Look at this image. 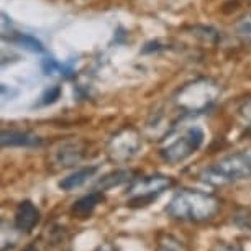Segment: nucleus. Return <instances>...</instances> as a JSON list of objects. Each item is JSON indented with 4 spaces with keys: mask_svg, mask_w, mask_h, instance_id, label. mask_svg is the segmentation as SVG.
Returning <instances> with one entry per match:
<instances>
[{
    "mask_svg": "<svg viewBox=\"0 0 251 251\" xmlns=\"http://www.w3.org/2000/svg\"><path fill=\"white\" fill-rule=\"evenodd\" d=\"M0 143L3 148H36L41 146V138L28 131L20 130H3L0 135Z\"/></svg>",
    "mask_w": 251,
    "mask_h": 251,
    "instance_id": "1a4fd4ad",
    "label": "nucleus"
},
{
    "mask_svg": "<svg viewBox=\"0 0 251 251\" xmlns=\"http://www.w3.org/2000/svg\"><path fill=\"white\" fill-rule=\"evenodd\" d=\"M201 181L210 186H226L251 179V156L246 153L228 154L199 174Z\"/></svg>",
    "mask_w": 251,
    "mask_h": 251,
    "instance_id": "7ed1b4c3",
    "label": "nucleus"
},
{
    "mask_svg": "<svg viewBox=\"0 0 251 251\" xmlns=\"http://www.w3.org/2000/svg\"><path fill=\"white\" fill-rule=\"evenodd\" d=\"M240 115L241 118H243L245 122H248L251 123V97L250 99H246V100L241 103V107H240Z\"/></svg>",
    "mask_w": 251,
    "mask_h": 251,
    "instance_id": "6ab92c4d",
    "label": "nucleus"
},
{
    "mask_svg": "<svg viewBox=\"0 0 251 251\" xmlns=\"http://www.w3.org/2000/svg\"><path fill=\"white\" fill-rule=\"evenodd\" d=\"M41 68H43V73H45L46 75H54V74L66 75V71H68V73L71 71V69L66 68V66L59 64V63H56V61H54V59H51V58L45 59V61H43V64H41Z\"/></svg>",
    "mask_w": 251,
    "mask_h": 251,
    "instance_id": "2eb2a0df",
    "label": "nucleus"
},
{
    "mask_svg": "<svg viewBox=\"0 0 251 251\" xmlns=\"http://www.w3.org/2000/svg\"><path fill=\"white\" fill-rule=\"evenodd\" d=\"M99 166H86V168H80V169H75L74 173H71L69 176L63 177L59 181V189L64 192H71L74 189H79L86 184L89 179L94 177L96 174L99 173Z\"/></svg>",
    "mask_w": 251,
    "mask_h": 251,
    "instance_id": "9b49d317",
    "label": "nucleus"
},
{
    "mask_svg": "<svg viewBox=\"0 0 251 251\" xmlns=\"http://www.w3.org/2000/svg\"><path fill=\"white\" fill-rule=\"evenodd\" d=\"M22 251H38V248H36V245H28Z\"/></svg>",
    "mask_w": 251,
    "mask_h": 251,
    "instance_id": "4be33fe9",
    "label": "nucleus"
},
{
    "mask_svg": "<svg viewBox=\"0 0 251 251\" xmlns=\"http://www.w3.org/2000/svg\"><path fill=\"white\" fill-rule=\"evenodd\" d=\"M203 140H205V133L201 126H189L179 136L171 140L168 145H164L159 154L169 164L182 163L201 150Z\"/></svg>",
    "mask_w": 251,
    "mask_h": 251,
    "instance_id": "20e7f679",
    "label": "nucleus"
},
{
    "mask_svg": "<svg viewBox=\"0 0 251 251\" xmlns=\"http://www.w3.org/2000/svg\"><path fill=\"white\" fill-rule=\"evenodd\" d=\"M59 96H61V87L59 86H53V87L46 89L45 94L41 96L40 103H41V105H48V103H53V102L58 100Z\"/></svg>",
    "mask_w": 251,
    "mask_h": 251,
    "instance_id": "f3484780",
    "label": "nucleus"
},
{
    "mask_svg": "<svg viewBox=\"0 0 251 251\" xmlns=\"http://www.w3.org/2000/svg\"><path fill=\"white\" fill-rule=\"evenodd\" d=\"M10 41H13V43H17V45H22V48L35 51V53H43V51H45L43 45H41L36 38H33L30 35H22V33H17L15 36L10 38Z\"/></svg>",
    "mask_w": 251,
    "mask_h": 251,
    "instance_id": "ddd939ff",
    "label": "nucleus"
},
{
    "mask_svg": "<svg viewBox=\"0 0 251 251\" xmlns=\"http://www.w3.org/2000/svg\"><path fill=\"white\" fill-rule=\"evenodd\" d=\"M220 199L212 194L192 189H182L176 192L166 207V214L174 220L181 222H201L212 220L220 210Z\"/></svg>",
    "mask_w": 251,
    "mask_h": 251,
    "instance_id": "f257e3e1",
    "label": "nucleus"
},
{
    "mask_svg": "<svg viewBox=\"0 0 251 251\" xmlns=\"http://www.w3.org/2000/svg\"><path fill=\"white\" fill-rule=\"evenodd\" d=\"M201 28V31L202 33H199L197 28H194V35L199 36V38H202V41L203 43H217V40H219V35H217V31H214L212 28H207V26H199Z\"/></svg>",
    "mask_w": 251,
    "mask_h": 251,
    "instance_id": "dca6fc26",
    "label": "nucleus"
},
{
    "mask_svg": "<svg viewBox=\"0 0 251 251\" xmlns=\"http://www.w3.org/2000/svg\"><path fill=\"white\" fill-rule=\"evenodd\" d=\"M41 214L40 208H38L31 201H23L18 203L17 210H15V220L13 225L20 233H30L35 226L40 224Z\"/></svg>",
    "mask_w": 251,
    "mask_h": 251,
    "instance_id": "6e6552de",
    "label": "nucleus"
},
{
    "mask_svg": "<svg viewBox=\"0 0 251 251\" xmlns=\"http://www.w3.org/2000/svg\"><path fill=\"white\" fill-rule=\"evenodd\" d=\"M96 251H117V248L112 243H103V245L99 246Z\"/></svg>",
    "mask_w": 251,
    "mask_h": 251,
    "instance_id": "412c9836",
    "label": "nucleus"
},
{
    "mask_svg": "<svg viewBox=\"0 0 251 251\" xmlns=\"http://www.w3.org/2000/svg\"><path fill=\"white\" fill-rule=\"evenodd\" d=\"M233 28L236 31V35L251 38V12H246L241 17L236 18Z\"/></svg>",
    "mask_w": 251,
    "mask_h": 251,
    "instance_id": "4468645a",
    "label": "nucleus"
},
{
    "mask_svg": "<svg viewBox=\"0 0 251 251\" xmlns=\"http://www.w3.org/2000/svg\"><path fill=\"white\" fill-rule=\"evenodd\" d=\"M222 89L214 79L199 77L184 84L174 96L176 105L184 112L201 113L208 110L220 99Z\"/></svg>",
    "mask_w": 251,
    "mask_h": 251,
    "instance_id": "f03ea898",
    "label": "nucleus"
},
{
    "mask_svg": "<svg viewBox=\"0 0 251 251\" xmlns=\"http://www.w3.org/2000/svg\"><path fill=\"white\" fill-rule=\"evenodd\" d=\"M217 251H245V250L240 248V246H236V245H222Z\"/></svg>",
    "mask_w": 251,
    "mask_h": 251,
    "instance_id": "aec40b11",
    "label": "nucleus"
},
{
    "mask_svg": "<svg viewBox=\"0 0 251 251\" xmlns=\"http://www.w3.org/2000/svg\"><path fill=\"white\" fill-rule=\"evenodd\" d=\"M86 151H87V145L82 140L71 138V140L58 141L50 151L48 163L54 169L73 168V166L79 164L80 161L86 158Z\"/></svg>",
    "mask_w": 251,
    "mask_h": 251,
    "instance_id": "0eeeda50",
    "label": "nucleus"
},
{
    "mask_svg": "<svg viewBox=\"0 0 251 251\" xmlns=\"http://www.w3.org/2000/svg\"><path fill=\"white\" fill-rule=\"evenodd\" d=\"M156 251H182L177 241H174L171 236H166V240H161Z\"/></svg>",
    "mask_w": 251,
    "mask_h": 251,
    "instance_id": "a211bd4d",
    "label": "nucleus"
},
{
    "mask_svg": "<svg viewBox=\"0 0 251 251\" xmlns=\"http://www.w3.org/2000/svg\"><path fill=\"white\" fill-rule=\"evenodd\" d=\"M174 186V181L164 174H151V176H143L133 179L126 191L125 196L128 197V203L131 207L148 205L159 197L161 194Z\"/></svg>",
    "mask_w": 251,
    "mask_h": 251,
    "instance_id": "39448f33",
    "label": "nucleus"
},
{
    "mask_svg": "<svg viewBox=\"0 0 251 251\" xmlns=\"http://www.w3.org/2000/svg\"><path fill=\"white\" fill-rule=\"evenodd\" d=\"M143 146L141 133L135 126L126 125L117 130L107 143V156L113 163H126L140 153Z\"/></svg>",
    "mask_w": 251,
    "mask_h": 251,
    "instance_id": "423d86ee",
    "label": "nucleus"
},
{
    "mask_svg": "<svg viewBox=\"0 0 251 251\" xmlns=\"http://www.w3.org/2000/svg\"><path fill=\"white\" fill-rule=\"evenodd\" d=\"M133 181V173L130 169H115V171H110L105 176H102L96 184L97 191H108V189L118 187L122 184L131 182Z\"/></svg>",
    "mask_w": 251,
    "mask_h": 251,
    "instance_id": "f8f14e48",
    "label": "nucleus"
},
{
    "mask_svg": "<svg viewBox=\"0 0 251 251\" xmlns=\"http://www.w3.org/2000/svg\"><path fill=\"white\" fill-rule=\"evenodd\" d=\"M103 192L102 191H94V192H89L86 196H82L79 201L74 202V205L71 207V214L77 219H87L89 215H92V212L100 205L103 202Z\"/></svg>",
    "mask_w": 251,
    "mask_h": 251,
    "instance_id": "9d476101",
    "label": "nucleus"
}]
</instances>
